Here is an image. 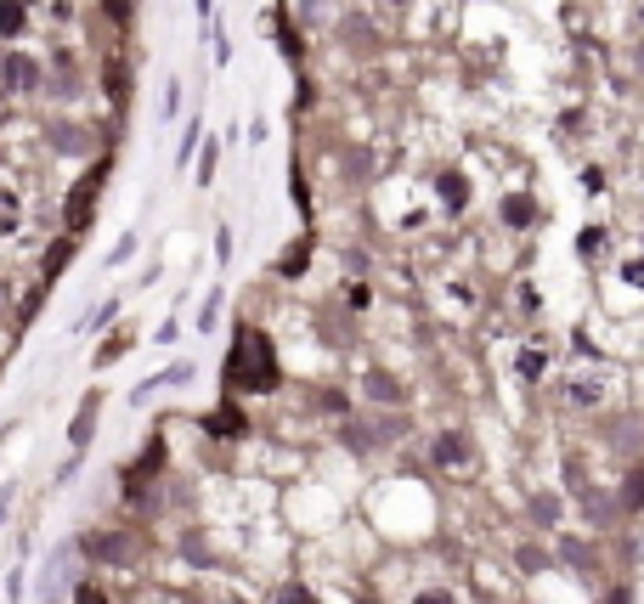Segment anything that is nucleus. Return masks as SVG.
<instances>
[{"label": "nucleus", "mask_w": 644, "mask_h": 604, "mask_svg": "<svg viewBox=\"0 0 644 604\" xmlns=\"http://www.w3.org/2000/svg\"><path fill=\"white\" fill-rule=\"evenodd\" d=\"M226 373H232L238 390H278V356H271L266 333L243 328L238 345H232V362H226Z\"/></svg>", "instance_id": "f257e3e1"}, {"label": "nucleus", "mask_w": 644, "mask_h": 604, "mask_svg": "<svg viewBox=\"0 0 644 604\" xmlns=\"http://www.w3.org/2000/svg\"><path fill=\"white\" fill-rule=\"evenodd\" d=\"M68 577H74V542H63V548L45 553V570H40V604H63Z\"/></svg>", "instance_id": "f03ea898"}, {"label": "nucleus", "mask_w": 644, "mask_h": 604, "mask_svg": "<svg viewBox=\"0 0 644 604\" xmlns=\"http://www.w3.org/2000/svg\"><path fill=\"white\" fill-rule=\"evenodd\" d=\"M85 553L102 565H130L136 560V542L125 531H85Z\"/></svg>", "instance_id": "7ed1b4c3"}, {"label": "nucleus", "mask_w": 644, "mask_h": 604, "mask_svg": "<svg viewBox=\"0 0 644 604\" xmlns=\"http://www.w3.org/2000/svg\"><path fill=\"white\" fill-rule=\"evenodd\" d=\"M560 401H565V407H600V401H605V373H582V379H565L560 384Z\"/></svg>", "instance_id": "20e7f679"}, {"label": "nucleus", "mask_w": 644, "mask_h": 604, "mask_svg": "<svg viewBox=\"0 0 644 604\" xmlns=\"http://www.w3.org/2000/svg\"><path fill=\"white\" fill-rule=\"evenodd\" d=\"M436 463L441 469H475V441L447 429V435H436Z\"/></svg>", "instance_id": "39448f33"}, {"label": "nucleus", "mask_w": 644, "mask_h": 604, "mask_svg": "<svg viewBox=\"0 0 644 604\" xmlns=\"http://www.w3.org/2000/svg\"><path fill=\"white\" fill-rule=\"evenodd\" d=\"M90 435H97V396H85V407H80V418H74V429H68L74 452H80V446H90Z\"/></svg>", "instance_id": "423d86ee"}, {"label": "nucleus", "mask_w": 644, "mask_h": 604, "mask_svg": "<svg viewBox=\"0 0 644 604\" xmlns=\"http://www.w3.org/2000/svg\"><path fill=\"white\" fill-rule=\"evenodd\" d=\"M362 390L373 396V401H402V384H396L390 373H367V379H362Z\"/></svg>", "instance_id": "0eeeda50"}, {"label": "nucleus", "mask_w": 644, "mask_h": 604, "mask_svg": "<svg viewBox=\"0 0 644 604\" xmlns=\"http://www.w3.org/2000/svg\"><path fill=\"white\" fill-rule=\"evenodd\" d=\"M204 429L209 435H243V418L226 407V412H215V418H204Z\"/></svg>", "instance_id": "6e6552de"}, {"label": "nucleus", "mask_w": 644, "mask_h": 604, "mask_svg": "<svg viewBox=\"0 0 644 604\" xmlns=\"http://www.w3.org/2000/svg\"><path fill=\"white\" fill-rule=\"evenodd\" d=\"M503 221H509V226H526L531 221V204H526V198H509V204H503Z\"/></svg>", "instance_id": "1a4fd4ad"}, {"label": "nucleus", "mask_w": 644, "mask_h": 604, "mask_svg": "<svg viewBox=\"0 0 644 604\" xmlns=\"http://www.w3.org/2000/svg\"><path fill=\"white\" fill-rule=\"evenodd\" d=\"M68 604H107V593H102V587H90V582H80L68 593Z\"/></svg>", "instance_id": "9d476101"}, {"label": "nucleus", "mask_w": 644, "mask_h": 604, "mask_svg": "<svg viewBox=\"0 0 644 604\" xmlns=\"http://www.w3.org/2000/svg\"><path fill=\"white\" fill-rule=\"evenodd\" d=\"M278 604H317V599H311V587H300V582H288V587H283V593H278Z\"/></svg>", "instance_id": "9b49d317"}, {"label": "nucleus", "mask_w": 644, "mask_h": 604, "mask_svg": "<svg viewBox=\"0 0 644 604\" xmlns=\"http://www.w3.org/2000/svg\"><path fill=\"white\" fill-rule=\"evenodd\" d=\"M412 604H458V599L447 593V587H429V593H419V599H412Z\"/></svg>", "instance_id": "f8f14e48"}, {"label": "nucleus", "mask_w": 644, "mask_h": 604, "mask_svg": "<svg viewBox=\"0 0 644 604\" xmlns=\"http://www.w3.org/2000/svg\"><path fill=\"white\" fill-rule=\"evenodd\" d=\"M12 491H18V486H0V525H6V503H12Z\"/></svg>", "instance_id": "ddd939ff"}, {"label": "nucleus", "mask_w": 644, "mask_h": 604, "mask_svg": "<svg viewBox=\"0 0 644 604\" xmlns=\"http://www.w3.org/2000/svg\"><path fill=\"white\" fill-rule=\"evenodd\" d=\"M639 18H644V0H639Z\"/></svg>", "instance_id": "4468645a"}, {"label": "nucleus", "mask_w": 644, "mask_h": 604, "mask_svg": "<svg viewBox=\"0 0 644 604\" xmlns=\"http://www.w3.org/2000/svg\"><path fill=\"white\" fill-rule=\"evenodd\" d=\"M357 604H373V599H357Z\"/></svg>", "instance_id": "2eb2a0df"}]
</instances>
